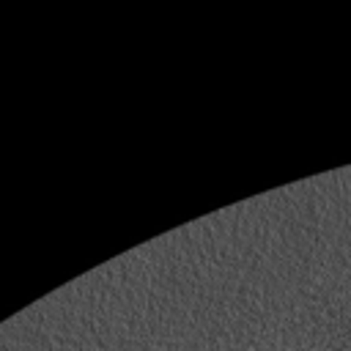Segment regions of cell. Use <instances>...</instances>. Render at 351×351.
Returning <instances> with one entry per match:
<instances>
[]
</instances>
